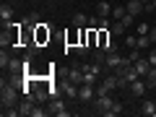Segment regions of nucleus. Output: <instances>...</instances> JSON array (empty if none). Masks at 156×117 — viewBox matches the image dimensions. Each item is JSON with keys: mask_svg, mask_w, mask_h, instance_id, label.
Instances as JSON below:
<instances>
[{"mask_svg": "<svg viewBox=\"0 0 156 117\" xmlns=\"http://www.w3.org/2000/svg\"><path fill=\"white\" fill-rule=\"evenodd\" d=\"M94 96H96L94 86H89V83H81V86H78V99H81V101H89V104H91Z\"/></svg>", "mask_w": 156, "mask_h": 117, "instance_id": "7ed1b4c3", "label": "nucleus"}, {"mask_svg": "<svg viewBox=\"0 0 156 117\" xmlns=\"http://www.w3.org/2000/svg\"><path fill=\"white\" fill-rule=\"evenodd\" d=\"M8 62H11V55H8V52H5V47H3V52H0V68L5 70V68H8Z\"/></svg>", "mask_w": 156, "mask_h": 117, "instance_id": "5701e85b", "label": "nucleus"}, {"mask_svg": "<svg viewBox=\"0 0 156 117\" xmlns=\"http://www.w3.org/2000/svg\"><path fill=\"white\" fill-rule=\"evenodd\" d=\"M125 8H128V13H130V16H140V13L146 11V5L140 3V0H130V3H128Z\"/></svg>", "mask_w": 156, "mask_h": 117, "instance_id": "1a4fd4ad", "label": "nucleus"}, {"mask_svg": "<svg viewBox=\"0 0 156 117\" xmlns=\"http://www.w3.org/2000/svg\"><path fill=\"white\" fill-rule=\"evenodd\" d=\"M0 104L3 107H16L18 104V86L13 81H3L0 83Z\"/></svg>", "mask_w": 156, "mask_h": 117, "instance_id": "f257e3e1", "label": "nucleus"}, {"mask_svg": "<svg viewBox=\"0 0 156 117\" xmlns=\"http://www.w3.org/2000/svg\"><path fill=\"white\" fill-rule=\"evenodd\" d=\"M47 115L68 117V109H65V101H62L60 96H55V99H50V104H47Z\"/></svg>", "mask_w": 156, "mask_h": 117, "instance_id": "f03ea898", "label": "nucleus"}, {"mask_svg": "<svg viewBox=\"0 0 156 117\" xmlns=\"http://www.w3.org/2000/svg\"><path fill=\"white\" fill-rule=\"evenodd\" d=\"M122 112H125L122 101H112V107H109V112H107V115H112V117H115V115H122Z\"/></svg>", "mask_w": 156, "mask_h": 117, "instance_id": "6ab92c4d", "label": "nucleus"}, {"mask_svg": "<svg viewBox=\"0 0 156 117\" xmlns=\"http://www.w3.org/2000/svg\"><path fill=\"white\" fill-rule=\"evenodd\" d=\"M52 3H70V0H52Z\"/></svg>", "mask_w": 156, "mask_h": 117, "instance_id": "7c9ffc66", "label": "nucleus"}, {"mask_svg": "<svg viewBox=\"0 0 156 117\" xmlns=\"http://www.w3.org/2000/svg\"><path fill=\"white\" fill-rule=\"evenodd\" d=\"M125 62V57L120 55V52H107V57H104V68H117V65H122Z\"/></svg>", "mask_w": 156, "mask_h": 117, "instance_id": "39448f33", "label": "nucleus"}, {"mask_svg": "<svg viewBox=\"0 0 156 117\" xmlns=\"http://www.w3.org/2000/svg\"><path fill=\"white\" fill-rule=\"evenodd\" d=\"M151 44H154V42H151L148 34H140L138 37V50H151Z\"/></svg>", "mask_w": 156, "mask_h": 117, "instance_id": "dca6fc26", "label": "nucleus"}, {"mask_svg": "<svg viewBox=\"0 0 156 117\" xmlns=\"http://www.w3.org/2000/svg\"><path fill=\"white\" fill-rule=\"evenodd\" d=\"M112 8L115 5H109V0H101V3H96V16H109Z\"/></svg>", "mask_w": 156, "mask_h": 117, "instance_id": "9b49d317", "label": "nucleus"}, {"mask_svg": "<svg viewBox=\"0 0 156 117\" xmlns=\"http://www.w3.org/2000/svg\"><path fill=\"white\" fill-rule=\"evenodd\" d=\"M146 89H148V86H146L143 78H138V81H133V83H130V94H133V96H143Z\"/></svg>", "mask_w": 156, "mask_h": 117, "instance_id": "0eeeda50", "label": "nucleus"}, {"mask_svg": "<svg viewBox=\"0 0 156 117\" xmlns=\"http://www.w3.org/2000/svg\"><path fill=\"white\" fill-rule=\"evenodd\" d=\"M120 21H122V23H125V26H128V29H130V26H133V21H135V16H130V13H125V16H122V18H120Z\"/></svg>", "mask_w": 156, "mask_h": 117, "instance_id": "a878e982", "label": "nucleus"}, {"mask_svg": "<svg viewBox=\"0 0 156 117\" xmlns=\"http://www.w3.org/2000/svg\"><path fill=\"white\" fill-rule=\"evenodd\" d=\"M73 26L76 29H86L89 26V16H86V13H76V16H73Z\"/></svg>", "mask_w": 156, "mask_h": 117, "instance_id": "f8f14e48", "label": "nucleus"}, {"mask_svg": "<svg viewBox=\"0 0 156 117\" xmlns=\"http://www.w3.org/2000/svg\"><path fill=\"white\" fill-rule=\"evenodd\" d=\"M34 34H37V44H42V42L50 39V26H47V23H39V26L34 29Z\"/></svg>", "mask_w": 156, "mask_h": 117, "instance_id": "423d86ee", "label": "nucleus"}, {"mask_svg": "<svg viewBox=\"0 0 156 117\" xmlns=\"http://www.w3.org/2000/svg\"><path fill=\"white\" fill-rule=\"evenodd\" d=\"M148 37H151V42L156 44V26H151V31H148Z\"/></svg>", "mask_w": 156, "mask_h": 117, "instance_id": "c85d7f7f", "label": "nucleus"}, {"mask_svg": "<svg viewBox=\"0 0 156 117\" xmlns=\"http://www.w3.org/2000/svg\"><path fill=\"white\" fill-rule=\"evenodd\" d=\"M86 29H99V16H89V26Z\"/></svg>", "mask_w": 156, "mask_h": 117, "instance_id": "bb28decb", "label": "nucleus"}, {"mask_svg": "<svg viewBox=\"0 0 156 117\" xmlns=\"http://www.w3.org/2000/svg\"><path fill=\"white\" fill-rule=\"evenodd\" d=\"M31 117H47V109L37 101V104H34V109H31Z\"/></svg>", "mask_w": 156, "mask_h": 117, "instance_id": "4be33fe9", "label": "nucleus"}, {"mask_svg": "<svg viewBox=\"0 0 156 117\" xmlns=\"http://www.w3.org/2000/svg\"><path fill=\"white\" fill-rule=\"evenodd\" d=\"M0 18H3V23H8L13 18V8L11 5H0Z\"/></svg>", "mask_w": 156, "mask_h": 117, "instance_id": "f3484780", "label": "nucleus"}, {"mask_svg": "<svg viewBox=\"0 0 156 117\" xmlns=\"http://www.w3.org/2000/svg\"><path fill=\"white\" fill-rule=\"evenodd\" d=\"M143 81H146V86H148V89H156V65H151V70L143 76Z\"/></svg>", "mask_w": 156, "mask_h": 117, "instance_id": "4468645a", "label": "nucleus"}, {"mask_svg": "<svg viewBox=\"0 0 156 117\" xmlns=\"http://www.w3.org/2000/svg\"><path fill=\"white\" fill-rule=\"evenodd\" d=\"M140 3H143V5H146V8H148V3H151V0H140Z\"/></svg>", "mask_w": 156, "mask_h": 117, "instance_id": "2f4dec72", "label": "nucleus"}, {"mask_svg": "<svg viewBox=\"0 0 156 117\" xmlns=\"http://www.w3.org/2000/svg\"><path fill=\"white\" fill-rule=\"evenodd\" d=\"M125 13H128V8H125V5H115V8H112V18H115V21H120Z\"/></svg>", "mask_w": 156, "mask_h": 117, "instance_id": "aec40b11", "label": "nucleus"}, {"mask_svg": "<svg viewBox=\"0 0 156 117\" xmlns=\"http://www.w3.org/2000/svg\"><path fill=\"white\" fill-rule=\"evenodd\" d=\"M128 60H130V62H135V60H140V50H138V47H133V50L128 52Z\"/></svg>", "mask_w": 156, "mask_h": 117, "instance_id": "393cba45", "label": "nucleus"}, {"mask_svg": "<svg viewBox=\"0 0 156 117\" xmlns=\"http://www.w3.org/2000/svg\"><path fill=\"white\" fill-rule=\"evenodd\" d=\"M133 68H135V70H138V76L143 78L146 73L151 70V62H148V57H140V60H135V62H133Z\"/></svg>", "mask_w": 156, "mask_h": 117, "instance_id": "6e6552de", "label": "nucleus"}, {"mask_svg": "<svg viewBox=\"0 0 156 117\" xmlns=\"http://www.w3.org/2000/svg\"><path fill=\"white\" fill-rule=\"evenodd\" d=\"M148 8H151V11H156V0H151V5H148Z\"/></svg>", "mask_w": 156, "mask_h": 117, "instance_id": "c756f323", "label": "nucleus"}, {"mask_svg": "<svg viewBox=\"0 0 156 117\" xmlns=\"http://www.w3.org/2000/svg\"><path fill=\"white\" fill-rule=\"evenodd\" d=\"M125 31H128V26H125L122 21H115V23L109 26V34H112V37H120V34H125Z\"/></svg>", "mask_w": 156, "mask_h": 117, "instance_id": "2eb2a0df", "label": "nucleus"}, {"mask_svg": "<svg viewBox=\"0 0 156 117\" xmlns=\"http://www.w3.org/2000/svg\"><path fill=\"white\" fill-rule=\"evenodd\" d=\"M68 81H70V83H76V86L83 83V65H73L70 70H68Z\"/></svg>", "mask_w": 156, "mask_h": 117, "instance_id": "20e7f679", "label": "nucleus"}, {"mask_svg": "<svg viewBox=\"0 0 156 117\" xmlns=\"http://www.w3.org/2000/svg\"><path fill=\"white\" fill-rule=\"evenodd\" d=\"M146 57H148V62H151V65H156V50H151Z\"/></svg>", "mask_w": 156, "mask_h": 117, "instance_id": "cd10ccee", "label": "nucleus"}, {"mask_svg": "<svg viewBox=\"0 0 156 117\" xmlns=\"http://www.w3.org/2000/svg\"><path fill=\"white\" fill-rule=\"evenodd\" d=\"M101 50H104V52H117V50H120V47H117V42H115V37H112L109 42H107V47H101Z\"/></svg>", "mask_w": 156, "mask_h": 117, "instance_id": "b1692460", "label": "nucleus"}, {"mask_svg": "<svg viewBox=\"0 0 156 117\" xmlns=\"http://www.w3.org/2000/svg\"><path fill=\"white\" fill-rule=\"evenodd\" d=\"M96 81H99V73L83 70V83H89V86H96Z\"/></svg>", "mask_w": 156, "mask_h": 117, "instance_id": "a211bd4d", "label": "nucleus"}, {"mask_svg": "<svg viewBox=\"0 0 156 117\" xmlns=\"http://www.w3.org/2000/svg\"><path fill=\"white\" fill-rule=\"evenodd\" d=\"M62 94H65L68 99H78V86L70 83V81H65V83H62Z\"/></svg>", "mask_w": 156, "mask_h": 117, "instance_id": "9d476101", "label": "nucleus"}, {"mask_svg": "<svg viewBox=\"0 0 156 117\" xmlns=\"http://www.w3.org/2000/svg\"><path fill=\"white\" fill-rule=\"evenodd\" d=\"M125 47H128V50L138 47V34H128V37H125Z\"/></svg>", "mask_w": 156, "mask_h": 117, "instance_id": "412c9836", "label": "nucleus"}, {"mask_svg": "<svg viewBox=\"0 0 156 117\" xmlns=\"http://www.w3.org/2000/svg\"><path fill=\"white\" fill-rule=\"evenodd\" d=\"M140 115L154 117L156 115V101H143V104H140Z\"/></svg>", "mask_w": 156, "mask_h": 117, "instance_id": "ddd939ff", "label": "nucleus"}]
</instances>
